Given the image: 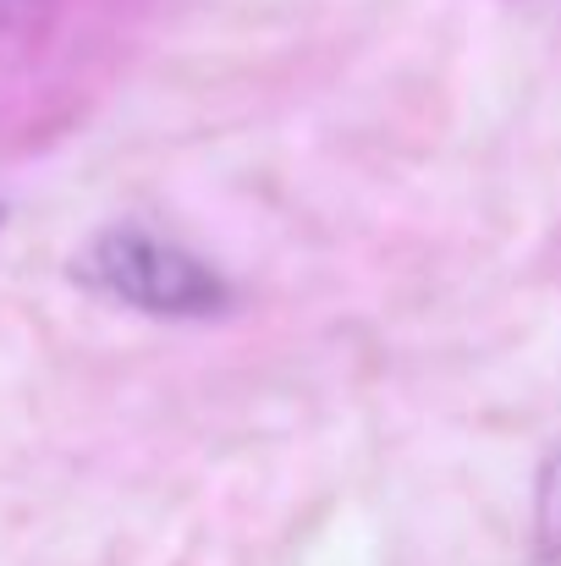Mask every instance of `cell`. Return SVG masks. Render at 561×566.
I'll return each instance as SVG.
<instances>
[{
  "mask_svg": "<svg viewBox=\"0 0 561 566\" xmlns=\"http://www.w3.org/2000/svg\"><path fill=\"white\" fill-rule=\"evenodd\" d=\"M72 281L89 286L94 297H111L155 319H209L231 303V286L204 259H193L166 237L133 231V226L100 231L72 259Z\"/></svg>",
  "mask_w": 561,
  "mask_h": 566,
  "instance_id": "cell-1",
  "label": "cell"
},
{
  "mask_svg": "<svg viewBox=\"0 0 561 566\" xmlns=\"http://www.w3.org/2000/svg\"><path fill=\"white\" fill-rule=\"evenodd\" d=\"M534 551L546 556V566H561V446L534 479Z\"/></svg>",
  "mask_w": 561,
  "mask_h": 566,
  "instance_id": "cell-2",
  "label": "cell"
},
{
  "mask_svg": "<svg viewBox=\"0 0 561 566\" xmlns=\"http://www.w3.org/2000/svg\"><path fill=\"white\" fill-rule=\"evenodd\" d=\"M0 226H6V209H0Z\"/></svg>",
  "mask_w": 561,
  "mask_h": 566,
  "instance_id": "cell-3",
  "label": "cell"
}]
</instances>
